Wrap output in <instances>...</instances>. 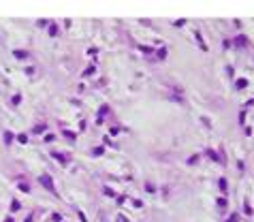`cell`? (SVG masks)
<instances>
[{
	"mask_svg": "<svg viewBox=\"0 0 254 222\" xmlns=\"http://www.w3.org/2000/svg\"><path fill=\"white\" fill-rule=\"evenodd\" d=\"M41 182H43L45 186H47L49 190H53V186H51V182H49V177H47V175H43V177H41Z\"/></svg>",
	"mask_w": 254,
	"mask_h": 222,
	"instance_id": "cell-1",
	"label": "cell"
},
{
	"mask_svg": "<svg viewBox=\"0 0 254 222\" xmlns=\"http://www.w3.org/2000/svg\"><path fill=\"white\" fill-rule=\"evenodd\" d=\"M207 156H212L216 162H220V158H218V154H216V152H212V149H207Z\"/></svg>",
	"mask_w": 254,
	"mask_h": 222,
	"instance_id": "cell-2",
	"label": "cell"
},
{
	"mask_svg": "<svg viewBox=\"0 0 254 222\" xmlns=\"http://www.w3.org/2000/svg\"><path fill=\"white\" fill-rule=\"evenodd\" d=\"M246 85H248L246 79H239V81H237V88H239V90H241V88H246Z\"/></svg>",
	"mask_w": 254,
	"mask_h": 222,
	"instance_id": "cell-3",
	"label": "cell"
},
{
	"mask_svg": "<svg viewBox=\"0 0 254 222\" xmlns=\"http://www.w3.org/2000/svg\"><path fill=\"white\" fill-rule=\"evenodd\" d=\"M218 186H220V190L224 192V190H226V180H220V182H218Z\"/></svg>",
	"mask_w": 254,
	"mask_h": 222,
	"instance_id": "cell-4",
	"label": "cell"
},
{
	"mask_svg": "<svg viewBox=\"0 0 254 222\" xmlns=\"http://www.w3.org/2000/svg\"><path fill=\"white\" fill-rule=\"evenodd\" d=\"M246 43H248L246 37H239V39H237V45H246Z\"/></svg>",
	"mask_w": 254,
	"mask_h": 222,
	"instance_id": "cell-5",
	"label": "cell"
},
{
	"mask_svg": "<svg viewBox=\"0 0 254 222\" xmlns=\"http://www.w3.org/2000/svg\"><path fill=\"white\" fill-rule=\"evenodd\" d=\"M237 220H239V216H237V214H233V216H231L229 220H226V222H237Z\"/></svg>",
	"mask_w": 254,
	"mask_h": 222,
	"instance_id": "cell-6",
	"label": "cell"
},
{
	"mask_svg": "<svg viewBox=\"0 0 254 222\" xmlns=\"http://www.w3.org/2000/svg\"><path fill=\"white\" fill-rule=\"evenodd\" d=\"M196 160H199V156H190V158H188V162H190V165H194Z\"/></svg>",
	"mask_w": 254,
	"mask_h": 222,
	"instance_id": "cell-7",
	"label": "cell"
}]
</instances>
